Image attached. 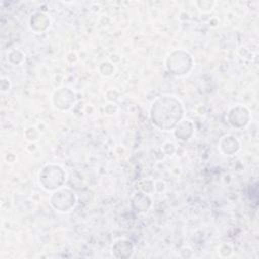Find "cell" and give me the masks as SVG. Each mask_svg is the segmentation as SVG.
<instances>
[{
    "instance_id": "obj_1",
    "label": "cell",
    "mask_w": 259,
    "mask_h": 259,
    "mask_svg": "<svg viewBox=\"0 0 259 259\" xmlns=\"http://www.w3.org/2000/svg\"><path fill=\"white\" fill-rule=\"evenodd\" d=\"M152 122L159 128L169 131L183 116V107L178 99L173 96H160L151 107Z\"/></svg>"
}]
</instances>
